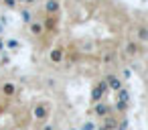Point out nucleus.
Segmentation results:
<instances>
[{
    "mask_svg": "<svg viewBox=\"0 0 148 130\" xmlns=\"http://www.w3.org/2000/svg\"><path fill=\"white\" fill-rule=\"evenodd\" d=\"M0 2H2V0H0Z\"/></svg>",
    "mask_w": 148,
    "mask_h": 130,
    "instance_id": "a211bd4d",
    "label": "nucleus"
},
{
    "mask_svg": "<svg viewBox=\"0 0 148 130\" xmlns=\"http://www.w3.org/2000/svg\"><path fill=\"white\" fill-rule=\"evenodd\" d=\"M95 114L97 116H108V106L106 104H97L95 106Z\"/></svg>",
    "mask_w": 148,
    "mask_h": 130,
    "instance_id": "1a4fd4ad",
    "label": "nucleus"
},
{
    "mask_svg": "<svg viewBox=\"0 0 148 130\" xmlns=\"http://www.w3.org/2000/svg\"><path fill=\"white\" fill-rule=\"evenodd\" d=\"M126 53H128V55H138V53H140V47H138L136 43H128V45H126Z\"/></svg>",
    "mask_w": 148,
    "mask_h": 130,
    "instance_id": "6e6552de",
    "label": "nucleus"
},
{
    "mask_svg": "<svg viewBox=\"0 0 148 130\" xmlns=\"http://www.w3.org/2000/svg\"><path fill=\"white\" fill-rule=\"evenodd\" d=\"M106 83H108V87H112V89H122V81L118 79V75H108V79H106Z\"/></svg>",
    "mask_w": 148,
    "mask_h": 130,
    "instance_id": "423d86ee",
    "label": "nucleus"
},
{
    "mask_svg": "<svg viewBox=\"0 0 148 130\" xmlns=\"http://www.w3.org/2000/svg\"><path fill=\"white\" fill-rule=\"evenodd\" d=\"M0 4H2L4 8H8V10H14V8H18V0H2V2H0Z\"/></svg>",
    "mask_w": 148,
    "mask_h": 130,
    "instance_id": "0eeeda50",
    "label": "nucleus"
},
{
    "mask_svg": "<svg viewBox=\"0 0 148 130\" xmlns=\"http://www.w3.org/2000/svg\"><path fill=\"white\" fill-rule=\"evenodd\" d=\"M43 130H55V126H51V124H45V126H43Z\"/></svg>",
    "mask_w": 148,
    "mask_h": 130,
    "instance_id": "4468645a",
    "label": "nucleus"
},
{
    "mask_svg": "<svg viewBox=\"0 0 148 130\" xmlns=\"http://www.w3.org/2000/svg\"><path fill=\"white\" fill-rule=\"evenodd\" d=\"M81 130H95V126H93V122H85L81 126Z\"/></svg>",
    "mask_w": 148,
    "mask_h": 130,
    "instance_id": "f8f14e48",
    "label": "nucleus"
},
{
    "mask_svg": "<svg viewBox=\"0 0 148 130\" xmlns=\"http://www.w3.org/2000/svg\"><path fill=\"white\" fill-rule=\"evenodd\" d=\"M12 130H25V128H12Z\"/></svg>",
    "mask_w": 148,
    "mask_h": 130,
    "instance_id": "dca6fc26",
    "label": "nucleus"
},
{
    "mask_svg": "<svg viewBox=\"0 0 148 130\" xmlns=\"http://www.w3.org/2000/svg\"><path fill=\"white\" fill-rule=\"evenodd\" d=\"M21 14H23V21H25L27 25H29V23L33 21V12H31V10H23Z\"/></svg>",
    "mask_w": 148,
    "mask_h": 130,
    "instance_id": "9d476101",
    "label": "nucleus"
},
{
    "mask_svg": "<svg viewBox=\"0 0 148 130\" xmlns=\"http://www.w3.org/2000/svg\"><path fill=\"white\" fill-rule=\"evenodd\" d=\"M63 55H65L63 47H55V49H51V53H49V59H51L53 63H61V61H63Z\"/></svg>",
    "mask_w": 148,
    "mask_h": 130,
    "instance_id": "39448f33",
    "label": "nucleus"
},
{
    "mask_svg": "<svg viewBox=\"0 0 148 130\" xmlns=\"http://www.w3.org/2000/svg\"><path fill=\"white\" fill-rule=\"evenodd\" d=\"M138 39H142V41H146V39H148V29H144V27H140V29H138Z\"/></svg>",
    "mask_w": 148,
    "mask_h": 130,
    "instance_id": "9b49d317",
    "label": "nucleus"
},
{
    "mask_svg": "<svg viewBox=\"0 0 148 130\" xmlns=\"http://www.w3.org/2000/svg\"><path fill=\"white\" fill-rule=\"evenodd\" d=\"M91 2H95V0H91Z\"/></svg>",
    "mask_w": 148,
    "mask_h": 130,
    "instance_id": "f3484780",
    "label": "nucleus"
},
{
    "mask_svg": "<svg viewBox=\"0 0 148 130\" xmlns=\"http://www.w3.org/2000/svg\"><path fill=\"white\" fill-rule=\"evenodd\" d=\"M33 118L37 120V122H47V118L51 116V104H47V102H37L35 106H33Z\"/></svg>",
    "mask_w": 148,
    "mask_h": 130,
    "instance_id": "f257e3e1",
    "label": "nucleus"
},
{
    "mask_svg": "<svg viewBox=\"0 0 148 130\" xmlns=\"http://www.w3.org/2000/svg\"><path fill=\"white\" fill-rule=\"evenodd\" d=\"M16 91H18V87H16V83L12 81V79H4L2 83H0V94H2V98H14L16 96Z\"/></svg>",
    "mask_w": 148,
    "mask_h": 130,
    "instance_id": "f03ea898",
    "label": "nucleus"
},
{
    "mask_svg": "<svg viewBox=\"0 0 148 130\" xmlns=\"http://www.w3.org/2000/svg\"><path fill=\"white\" fill-rule=\"evenodd\" d=\"M29 33H31L33 37H43V35H45L43 21H37V19H33V21L29 23Z\"/></svg>",
    "mask_w": 148,
    "mask_h": 130,
    "instance_id": "7ed1b4c3",
    "label": "nucleus"
},
{
    "mask_svg": "<svg viewBox=\"0 0 148 130\" xmlns=\"http://www.w3.org/2000/svg\"><path fill=\"white\" fill-rule=\"evenodd\" d=\"M59 8H61L59 0H47L45 2V12L47 14H59Z\"/></svg>",
    "mask_w": 148,
    "mask_h": 130,
    "instance_id": "20e7f679",
    "label": "nucleus"
},
{
    "mask_svg": "<svg viewBox=\"0 0 148 130\" xmlns=\"http://www.w3.org/2000/svg\"><path fill=\"white\" fill-rule=\"evenodd\" d=\"M4 33V27H2V23H0V35H2Z\"/></svg>",
    "mask_w": 148,
    "mask_h": 130,
    "instance_id": "2eb2a0df",
    "label": "nucleus"
},
{
    "mask_svg": "<svg viewBox=\"0 0 148 130\" xmlns=\"http://www.w3.org/2000/svg\"><path fill=\"white\" fill-rule=\"evenodd\" d=\"M6 47H8V49H18V41H8Z\"/></svg>",
    "mask_w": 148,
    "mask_h": 130,
    "instance_id": "ddd939ff",
    "label": "nucleus"
}]
</instances>
